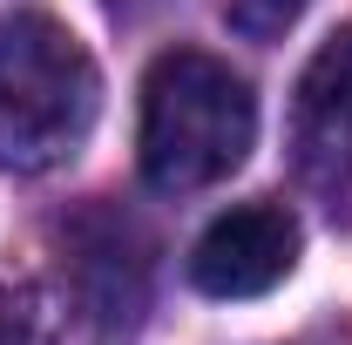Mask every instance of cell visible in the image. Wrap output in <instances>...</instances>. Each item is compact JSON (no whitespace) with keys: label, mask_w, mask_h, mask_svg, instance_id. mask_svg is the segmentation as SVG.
Listing matches in <instances>:
<instances>
[{"label":"cell","mask_w":352,"mask_h":345,"mask_svg":"<svg viewBox=\"0 0 352 345\" xmlns=\"http://www.w3.org/2000/svg\"><path fill=\"white\" fill-rule=\"evenodd\" d=\"M102 75L88 47L41 7L0 14V170L41 176L95 129Z\"/></svg>","instance_id":"7a4b0ae2"},{"label":"cell","mask_w":352,"mask_h":345,"mask_svg":"<svg viewBox=\"0 0 352 345\" xmlns=\"http://www.w3.org/2000/svg\"><path fill=\"white\" fill-rule=\"evenodd\" d=\"M292 163L318 197H352V21L305 61L292 102Z\"/></svg>","instance_id":"277c9868"},{"label":"cell","mask_w":352,"mask_h":345,"mask_svg":"<svg viewBox=\"0 0 352 345\" xmlns=\"http://www.w3.org/2000/svg\"><path fill=\"white\" fill-rule=\"evenodd\" d=\"M116 7H135V0H116Z\"/></svg>","instance_id":"52a82bcc"},{"label":"cell","mask_w":352,"mask_h":345,"mask_svg":"<svg viewBox=\"0 0 352 345\" xmlns=\"http://www.w3.org/2000/svg\"><path fill=\"white\" fill-rule=\"evenodd\" d=\"M258 135V95L251 82L204 54V47H170L142 75V129H135V163L149 190L190 197L210 190L251 156Z\"/></svg>","instance_id":"6da1fadb"},{"label":"cell","mask_w":352,"mask_h":345,"mask_svg":"<svg viewBox=\"0 0 352 345\" xmlns=\"http://www.w3.org/2000/svg\"><path fill=\"white\" fill-rule=\"evenodd\" d=\"M305 7L311 0H230V27H237L244 41H278Z\"/></svg>","instance_id":"8992f818"},{"label":"cell","mask_w":352,"mask_h":345,"mask_svg":"<svg viewBox=\"0 0 352 345\" xmlns=\"http://www.w3.org/2000/svg\"><path fill=\"white\" fill-rule=\"evenodd\" d=\"M0 345H68V311L41 285L0 291Z\"/></svg>","instance_id":"5b68a950"},{"label":"cell","mask_w":352,"mask_h":345,"mask_svg":"<svg viewBox=\"0 0 352 345\" xmlns=\"http://www.w3.org/2000/svg\"><path fill=\"white\" fill-rule=\"evenodd\" d=\"M298 264V216L285 203H237L223 210L197 251H190V285L210 298H264L285 285Z\"/></svg>","instance_id":"3957f363"}]
</instances>
